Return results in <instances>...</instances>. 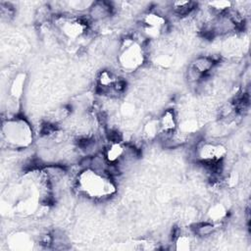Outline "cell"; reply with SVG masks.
I'll use <instances>...</instances> for the list:
<instances>
[{
  "label": "cell",
  "mask_w": 251,
  "mask_h": 251,
  "mask_svg": "<svg viewBox=\"0 0 251 251\" xmlns=\"http://www.w3.org/2000/svg\"><path fill=\"white\" fill-rule=\"evenodd\" d=\"M115 7L111 2L95 1L92 2L89 10L87 11L88 20L91 22H101L114 14Z\"/></svg>",
  "instance_id": "cell-4"
},
{
  "label": "cell",
  "mask_w": 251,
  "mask_h": 251,
  "mask_svg": "<svg viewBox=\"0 0 251 251\" xmlns=\"http://www.w3.org/2000/svg\"><path fill=\"white\" fill-rule=\"evenodd\" d=\"M144 60V53L142 47L131 38H126L120 51L119 61L121 66L129 72L136 70L142 65Z\"/></svg>",
  "instance_id": "cell-3"
},
{
  "label": "cell",
  "mask_w": 251,
  "mask_h": 251,
  "mask_svg": "<svg viewBox=\"0 0 251 251\" xmlns=\"http://www.w3.org/2000/svg\"><path fill=\"white\" fill-rule=\"evenodd\" d=\"M2 138L9 147L25 148L32 140V131L25 119L19 117L8 118L2 124Z\"/></svg>",
  "instance_id": "cell-2"
},
{
  "label": "cell",
  "mask_w": 251,
  "mask_h": 251,
  "mask_svg": "<svg viewBox=\"0 0 251 251\" xmlns=\"http://www.w3.org/2000/svg\"><path fill=\"white\" fill-rule=\"evenodd\" d=\"M216 65V61L209 56H200L197 57L192 63H191V67L197 72L199 73L201 75L205 76L210 71H212V69L214 68V66Z\"/></svg>",
  "instance_id": "cell-5"
},
{
  "label": "cell",
  "mask_w": 251,
  "mask_h": 251,
  "mask_svg": "<svg viewBox=\"0 0 251 251\" xmlns=\"http://www.w3.org/2000/svg\"><path fill=\"white\" fill-rule=\"evenodd\" d=\"M216 227L213 224L201 223L196 225V227L194 228V232L199 236H209V235H212Z\"/></svg>",
  "instance_id": "cell-6"
},
{
  "label": "cell",
  "mask_w": 251,
  "mask_h": 251,
  "mask_svg": "<svg viewBox=\"0 0 251 251\" xmlns=\"http://www.w3.org/2000/svg\"><path fill=\"white\" fill-rule=\"evenodd\" d=\"M1 17L4 20L10 21L11 19L14 18L15 15V8L14 6H12L10 3L7 2H1Z\"/></svg>",
  "instance_id": "cell-7"
},
{
  "label": "cell",
  "mask_w": 251,
  "mask_h": 251,
  "mask_svg": "<svg viewBox=\"0 0 251 251\" xmlns=\"http://www.w3.org/2000/svg\"><path fill=\"white\" fill-rule=\"evenodd\" d=\"M111 176L91 169H84L77 176V188L91 198H101L112 194L115 186Z\"/></svg>",
  "instance_id": "cell-1"
}]
</instances>
